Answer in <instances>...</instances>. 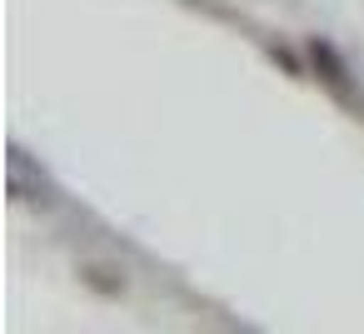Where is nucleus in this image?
I'll list each match as a JSON object with an SVG mask.
<instances>
[]
</instances>
